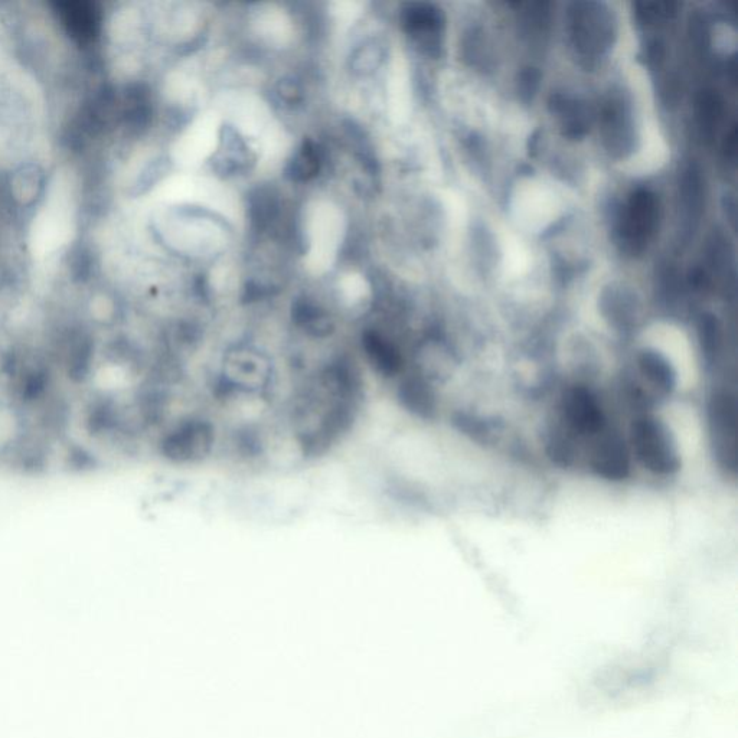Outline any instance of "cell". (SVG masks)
<instances>
[{"label":"cell","instance_id":"cell-1","mask_svg":"<svg viewBox=\"0 0 738 738\" xmlns=\"http://www.w3.org/2000/svg\"><path fill=\"white\" fill-rule=\"evenodd\" d=\"M276 384V359L266 349L250 342H238L225 349L215 378V393L220 400L271 397Z\"/></svg>","mask_w":738,"mask_h":738},{"label":"cell","instance_id":"cell-2","mask_svg":"<svg viewBox=\"0 0 738 738\" xmlns=\"http://www.w3.org/2000/svg\"><path fill=\"white\" fill-rule=\"evenodd\" d=\"M630 452L640 465L656 476H674L681 470L678 442L668 424L652 414L633 420L629 433Z\"/></svg>","mask_w":738,"mask_h":738},{"label":"cell","instance_id":"cell-3","mask_svg":"<svg viewBox=\"0 0 738 738\" xmlns=\"http://www.w3.org/2000/svg\"><path fill=\"white\" fill-rule=\"evenodd\" d=\"M218 434L214 421L201 414L176 421L159 440V453L172 465L191 466L205 462L214 453Z\"/></svg>","mask_w":738,"mask_h":738},{"label":"cell","instance_id":"cell-4","mask_svg":"<svg viewBox=\"0 0 738 738\" xmlns=\"http://www.w3.org/2000/svg\"><path fill=\"white\" fill-rule=\"evenodd\" d=\"M737 400L726 390L714 391L707 401V421L711 449L718 466L730 475H736L737 455Z\"/></svg>","mask_w":738,"mask_h":738},{"label":"cell","instance_id":"cell-5","mask_svg":"<svg viewBox=\"0 0 738 738\" xmlns=\"http://www.w3.org/2000/svg\"><path fill=\"white\" fill-rule=\"evenodd\" d=\"M571 37L584 57L603 54L612 44V16L597 3H577L571 13Z\"/></svg>","mask_w":738,"mask_h":738},{"label":"cell","instance_id":"cell-6","mask_svg":"<svg viewBox=\"0 0 738 738\" xmlns=\"http://www.w3.org/2000/svg\"><path fill=\"white\" fill-rule=\"evenodd\" d=\"M561 421L576 437H596L607 429L606 414L590 388L574 385L561 398Z\"/></svg>","mask_w":738,"mask_h":738},{"label":"cell","instance_id":"cell-7","mask_svg":"<svg viewBox=\"0 0 738 738\" xmlns=\"http://www.w3.org/2000/svg\"><path fill=\"white\" fill-rule=\"evenodd\" d=\"M589 463L594 475L599 478L609 482H623L629 478L632 470L629 444L622 434L604 429L593 437Z\"/></svg>","mask_w":738,"mask_h":738},{"label":"cell","instance_id":"cell-8","mask_svg":"<svg viewBox=\"0 0 738 738\" xmlns=\"http://www.w3.org/2000/svg\"><path fill=\"white\" fill-rule=\"evenodd\" d=\"M361 351L364 362L382 380H398L407 372V358L393 339L375 329H367L361 335Z\"/></svg>","mask_w":738,"mask_h":738},{"label":"cell","instance_id":"cell-9","mask_svg":"<svg viewBox=\"0 0 738 738\" xmlns=\"http://www.w3.org/2000/svg\"><path fill=\"white\" fill-rule=\"evenodd\" d=\"M658 222V202L649 191H638L630 198L623 214L620 233L633 251H640L655 231Z\"/></svg>","mask_w":738,"mask_h":738},{"label":"cell","instance_id":"cell-10","mask_svg":"<svg viewBox=\"0 0 738 738\" xmlns=\"http://www.w3.org/2000/svg\"><path fill=\"white\" fill-rule=\"evenodd\" d=\"M403 25L427 54H437L444 25L439 9L427 3H411L403 11Z\"/></svg>","mask_w":738,"mask_h":738},{"label":"cell","instance_id":"cell-11","mask_svg":"<svg viewBox=\"0 0 738 738\" xmlns=\"http://www.w3.org/2000/svg\"><path fill=\"white\" fill-rule=\"evenodd\" d=\"M397 398L400 406L420 420H434L439 413V400L433 384L413 371L398 378Z\"/></svg>","mask_w":738,"mask_h":738},{"label":"cell","instance_id":"cell-12","mask_svg":"<svg viewBox=\"0 0 738 738\" xmlns=\"http://www.w3.org/2000/svg\"><path fill=\"white\" fill-rule=\"evenodd\" d=\"M62 25L67 28L68 34L80 42L88 44L97 38L101 26V12L99 6L93 2H58L55 5Z\"/></svg>","mask_w":738,"mask_h":738},{"label":"cell","instance_id":"cell-13","mask_svg":"<svg viewBox=\"0 0 738 738\" xmlns=\"http://www.w3.org/2000/svg\"><path fill=\"white\" fill-rule=\"evenodd\" d=\"M636 367L653 390L661 395H671L677 390L678 372L671 359L655 348H645L636 357Z\"/></svg>","mask_w":738,"mask_h":738},{"label":"cell","instance_id":"cell-14","mask_svg":"<svg viewBox=\"0 0 738 738\" xmlns=\"http://www.w3.org/2000/svg\"><path fill=\"white\" fill-rule=\"evenodd\" d=\"M292 319L300 331L319 341L331 338L336 331L331 315L310 300L299 299L293 303Z\"/></svg>","mask_w":738,"mask_h":738},{"label":"cell","instance_id":"cell-15","mask_svg":"<svg viewBox=\"0 0 738 738\" xmlns=\"http://www.w3.org/2000/svg\"><path fill=\"white\" fill-rule=\"evenodd\" d=\"M697 333L702 361L708 368L717 367L724 352V333L720 320L711 313H705L698 322Z\"/></svg>","mask_w":738,"mask_h":738},{"label":"cell","instance_id":"cell-16","mask_svg":"<svg viewBox=\"0 0 738 738\" xmlns=\"http://www.w3.org/2000/svg\"><path fill=\"white\" fill-rule=\"evenodd\" d=\"M577 437L564 426L553 427L548 433L547 455L554 465L571 468L577 459Z\"/></svg>","mask_w":738,"mask_h":738},{"label":"cell","instance_id":"cell-17","mask_svg":"<svg viewBox=\"0 0 738 738\" xmlns=\"http://www.w3.org/2000/svg\"><path fill=\"white\" fill-rule=\"evenodd\" d=\"M682 208L689 222L698 221L704 207V184L700 172L691 168L685 172L681 185Z\"/></svg>","mask_w":738,"mask_h":738},{"label":"cell","instance_id":"cell-18","mask_svg":"<svg viewBox=\"0 0 738 738\" xmlns=\"http://www.w3.org/2000/svg\"><path fill=\"white\" fill-rule=\"evenodd\" d=\"M320 169V155L318 146L315 143L306 140L302 149L297 153L295 159L289 163L286 172L287 176L293 181H309L318 175Z\"/></svg>","mask_w":738,"mask_h":738},{"label":"cell","instance_id":"cell-19","mask_svg":"<svg viewBox=\"0 0 738 738\" xmlns=\"http://www.w3.org/2000/svg\"><path fill=\"white\" fill-rule=\"evenodd\" d=\"M723 116V103L714 91H704L697 100L698 123L704 136L711 139Z\"/></svg>","mask_w":738,"mask_h":738},{"label":"cell","instance_id":"cell-20","mask_svg":"<svg viewBox=\"0 0 738 738\" xmlns=\"http://www.w3.org/2000/svg\"><path fill=\"white\" fill-rule=\"evenodd\" d=\"M603 313L610 325L619 331H630L636 319V308L626 296L612 295L607 297L603 305Z\"/></svg>","mask_w":738,"mask_h":738},{"label":"cell","instance_id":"cell-21","mask_svg":"<svg viewBox=\"0 0 738 738\" xmlns=\"http://www.w3.org/2000/svg\"><path fill=\"white\" fill-rule=\"evenodd\" d=\"M277 214V199L274 197L273 192L267 188H259L253 195H251L250 201V215L251 220L259 228L266 227L273 221V218Z\"/></svg>","mask_w":738,"mask_h":738},{"label":"cell","instance_id":"cell-22","mask_svg":"<svg viewBox=\"0 0 738 738\" xmlns=\"http://www.w3.org/2000/svg\"><path fill=\"white\" fill-rule=\"evenodd\" d=\"M382 60H384V51L381 45L372 42V44L362 45L355 51L351 67L354 68L355 73L367 75L374 73L380 67Z\"/></svg>","mask_w":738,"mask_h":738},{"label":"cell","instance_id":"cell-23","mask_svg":"<svg viewBox=\"0 0 738 738\" xmlns=\"http://www.w3.org/2000/svg\"><path fill=\"white\" fill-rule=\"evenodd\" d=\"M279 93L287 103H297L302 99V88L295 80H282L279 84Z\"/></svg>","mask_w":738,"mask_h":738},{"label":"cell","instance_id":"cell-24","mask_svg":"<svg viewBox=\"0 0 738 738\" xmlns=\"http://www.w3.org/2000/svg\"><path fill=\"white\" fill-rule=\"evenodd\" d=\"M538 81H540V74L535 70H527L521 74L519 78V88H521V94L524 97H531L535 93L538 87Z\"/></svg>","mask_w":738,"mask_h":738},{"label":"cell","instance_id":"cell-25","mask_svg":"<svg viewBox=\"0 0 738 738\" xmlns=\"http://www.w3.org/2000/svg\"><path fill=\"white\" fill-rule=\"evenodd\" d=\"M736 148H737V132L736 130H733V132H731V135L728 136V139L726 142L727 155L728 156L736 155Z\"/></svg>","mask_w":738,"mask_h":738}]
</instances>
